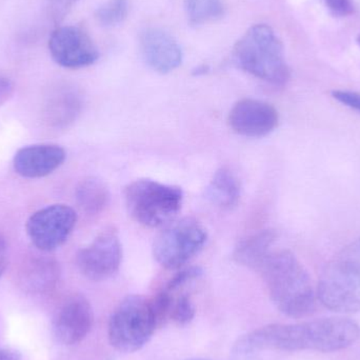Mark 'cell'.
Wrapping results in <instances>:
<instances>
[{
    "label": "cell",
    "mask_w": 360,
    "mask_h": 360,
    "mask_svg": "<svg viewBox=\"0 0 360 360\" xmlns=\"http://www.w3.org/2000/svg\"><path fill=\"white\" fill-rule=\"evenodd\" d=\"M359 336V326L342 317L298 323H273L239 338L234 354L237 359L249 360L262 351L338 352L352 346Z\"/></svg>",
    "instance_id": "1"
},
{
    "label": "cell",
    "mask_w": 360,
    "mask_h": 360,
    "mask_svg": "<svg viewBox=\"0 0 360 360\" xmlns=\"http://www.w3.org/2000/svg\"><path fill=\"white\" fill-rule=\"evenodd\" d=\"M257 272L264 279L271 300L283 314L302 319L315 312L316 293L312 281L292 252H271Z\"/></svg>",
    "instance_id": "2"
},
{
    "label": "cell",
    "mask_w": 360,
    "mask_h": 360,
    "mask_svg": "<svg viewBox=\"0 0 360 360\" xmlns=\"http://www.w3.org/2000/svg\"><path fill=\"white\" fill-rule=\"evenodd\" d=\"M232 58L239 69L269 84L283 86L289 80L283 44L269 25L252 27L235 44Z\"/></svg>",
    "instance_id": "3"
},
{
    "label": "cell",
    "mask_w": 360,
    "mask_h": 360,
    "mask_svg": "<svg viewBox=\"0 0 360 360\" xmlns=\"http://www.w3.org/2000/svg\"><path fill=\"white\" fill-rule=\"evenodd\" d=\"M317 297L334 312H359L360 238L328 262L319 278Z\"/></svg>",
    "instance_id": "4"
},
{
    "label": "cell",
    "mask_w": 360,
    "mask_h": 360,
    "mask_svg": "<svg viewBox=\"0 0 360 360\" xmlns=\"http://www.w3.org/2000/svg\"><path fill=\"white\" fill-rule=\"evenodd\" d=\"M124 200L135 221L155 229L175 219L181 210L184 193L179 186L152 179H137L124 188Z\"/></svg>",
    "instance_id": "5"
},
{
    "label": "cell",
    "mask_w": 360,
    "mask_h": 360,
    "mask_svg": "<svg viewBox=\"0 0 360 360\" xmlns=\"http://www.w3.org/2000/svg\"><path fill=\"white\" fill-rule=\"evenodd\" d=\"M160 328L151 300L130 295L122 300L110 317L108 338L115 350L133 353L141 350Z\"/></svg>",
    "instance_id": "6"
},
{
    "label": "cell",
    "mask_w": 360,
    "mask_h": 360,
    "mask_svg": "<svg viewBox=\"0 0 360 360\" xmlns=\"http://www.w3.org/2000/svg\"><path fill=\"white\" fill-rule=\"evenodd\" d=\"M205 226L193 217L173 220L156 237L153 255L168 270H176L190 262L207 243Z\"/></svg>",
    "instance_id": "7"
},
{
    "label": "cell",
    "mask_w": 360,
    "mask_h": 360,
    "mask_svg": "<svg viewBox=\"0 0 360 360\" xmlns=\"http://www.w3.org/2000/svg\"><path fill=\"white\" fill-rule=\"evenodd\" d=\"M77 214L69 205H52L38 210L27 221V235L33 245L44 252L56 250L71 235Z\"/></svg>",
    "instance_id": "8"
},
{
    "label": "cell",
    "mask_w": 360,
    "mask_h": 360,
    "mask_svg": "<svg viewBox=\"0 0 360 360\" xmlns=\"http://www.w3.org/2000/svg\"><path fill=\"white\" fill-rule=\"evenodd\" d=\"M122 245L114 228L103 230L90 245L79 250L76 264L82 274L93 281H103L120 271Z\"/></svg>",
    "instance_id": "9"
},
{
    "label": "cell",
    "mask_w": 360,
    "mask_h": 360,
    "mask_svg": "<svg viewBox=\"0 0 360 360\" xmlns=\"http://www.w3.org/2000/svg\"><path fill=\"white\" fill-rule=\"evenodd\" d=\"M53 60L67 69H82L94 65L98 50L90 36L82 27L68 25L57 27L49 40Z\"/></svg>",
    "instance_id": "10"
},
{
    "label": "cell",
    "mask_w": 360,
    "mask_h": 360,
    "mask_svg": "<svg viewBox=\"0 0 360 360\" xmlns=\"http://www.w3.org/2000/svg\"><path fill=\"white\" fill-rule=\"evenodd\" d=\"M230 128L238 135L260 139L271 134L279 124V114L271 103L258 99L237 101L229 114Z\"/></svg>",
    "instance_id": "11"
},
{
    "label": "cell",
    "mask_w": 360,
    "mask_h": 360,
    "mask_svg": "<svg viewBox=\"0 0 360 360\" xmlns=\"http://www.w3.org/2000/svg\"><path fill=\"white\" fill-rule=\"evenodd\" d=\"M93 309L84 296L68 298L54 319V334L61 344L73 346L84 340L92 329Z\"/></svg>",
    "instance_id": "12"
},
{
    "label": "cell",
    "mask_w": 360,
    "mask_h": 360,
    "mask_svg": "<svg viewBox=\"0 0 360 360\" xmlns=\"http://www.w3.org/2000/svg\"><path fill=\"white\" fill-rule=\"evenodd\" d=\"M141 51L153 71L168 74L181 65V48L174 37L162 29L146 30L141 35Z\"/></svg>",
    "instance_id": "13"
},
{
    "label": "cell",
    "mask_w": 360,
    "mask_h": 360,
    "mask_svg": "<svg viewBox=\"0 0 360 360\" xmlns=\"http://www.w3.org/2000/svg\"><path fill=\"white\" fill-rule=\"evenodd\" d=\"M65 149L52 143L27 146L21 148L13 160L15 172L25 179H35L48 176L65 160Z\"/></svg>",
    "instance_id": "14"
},
{
    "label": "cell",
    "mask_w": 360,
    "mask_h": 360,
    "mask_svg": "<svg viewBox=\"0 0 360 360\" xmlns=\"http://www.w3.org/2000/svg\"><path fill=\"white\" fill-rule=\"evenodd\" d=\"M59 277L60 266L56 259L46 255H33L21 264L18 281L25 292L44 294L56 287Z\"/></svg>",
    "instance_id": "15"
},
{
    "label": "cell",
    "mask_w": 360,
    "mask_h": 360,
    "mask_svg": "<svg viewBox=\"0 0 360 360\" xmlns=\"http://www.w3.org/2000/svg\"><path fill=\"white\" fill-rule=\"evenodd\" d=\"M82 109V98L73 89H63L49 98L44 120L54 128H67L73 124Z\"/></svg>",
    "instance_id": "16"
},
{
    "label": "cell",
    "mask_w": 360,
    "mask_h": 360,
    "mask_svg": "<svg viewBox=\"0 0 360 360\" xmlns=\"http://www.w3.org/2000/svg\"><path fill=\"white\" fill-rule=\"evenodd\" d=\"M276 237L273 230L260 231L257 234L251 235L235 248L233 258L240 266L257 271L272 252L271 249Z\"/></svg>",
    "instance_id": "17"
},
{
    "label": "cell",
    "mask_w": 360,
    "mask_h": 360,
    "mask_svg": "<svg viewBox=\"0 0 360 360\" xmlns=\"http://www.w3.org/2000/svg\"><path fill=\"white\" fill-rule=\"evenodd\" d=\"M205 194L216 207L222 210L234 209L240 200V181L229 167H221L214 174Z\"/></svg>",
    "instance_id": "18"
},
{
    "label": "cell",
    "mask_w": 360,
    "mask_h": 360,
    "mask_svg": "<svg viewBox=\"0 0 360 360\" xmlns=\"http://www.w3.org/2000/svg\"><path fill=\"white\" fill-rule=\"evenodd\" d=\"M76 202L89 215L101 213L109 205L110 192L103 180L96 177L82 179L76 186Z\"/></svg>",
    "instance_id": "19"
},
{
    "label": "cell",
    "mask_w": 360,
    "mask_h": 360,
    "mask_svg": "<svg viewBox=\"0 0 360 360\" xmlns=\"http://www.w3.org/2000/svg\"><path fill=\"white\" fill-rule=\"evenodd\" d=\"M186 15L192 25H201L221 18L224 6L221 0H186Z\"/></svg>",
    "instance_id": "20"
},
{
    "label": "cell",
    "mask_w": 360,
    "mask_h": 360,
    "mask_svg": "<svg viewBox=\"0 0 360 360\" xmlns=\"http://www.w3.org/2000/svg\"><path fill=\"white\" fill-rule=\"evenodd\" d=\"M128 13V0H109L96 11L95 17L103 27H114L122 23Z\"/></svg>",
    "instance_id": "21"
},
{
    "label": "cell",
    "mask_w": 360,
    "mask_h": 360,
    "mask_svg": "<svg viewBox=\"0 0 360 360\" xmlns=\"http://www.w3.org/2000/svg\"><path fill=\"white\" fill-rule=\"evenodd\" d=\"M171 293V292H170ZM173 294L172 304H171L169 321H173L177 326H186L194 319L195 308L188 294H179L175 296Z\"/></svg>",
    "instance_id": "22"
},
{
    "label": "cell",
    "mask_w": 360,
    "mask_h": 360,
    "mask_svg": "<svg viewBox=\"0 0 360 360\" xmlns=\"http://www.w3.org/2000/svg\"><path fill=\"white\" fill-rule=\"evenodd\" d=\"M78 1L79 0H46L48 16L55 25H58Z\"/></svg>",
    "instance_id": "23"
},
{
    "label": "cell",
    "mask_w": 360,
    "mask_h": 360,
    "mask_svg": "<svg viewBox=\"0 0 360 360\" xmlns=\"http://www.w3.org/2000/svg\"><path fill=\"white\" fill-rule=\"evenodd\" d=\"M201 270L196 266H192V268L184 269V270L179 271V273L174 275L170 281L167 283L165 290H167L171 293H175L179 291L180 288L184 287L186 283H190L191 281H194L197 277L200 276Z\"/></svg>",
    "instance_id": "24"
},
{
    "label": "cell",
    "mask_w": 360,
    "mask_h": 360,
    "mask_svg": "<svg viewBox=\"0 0 360 360\" xmlns=\"http://www.w3.org/2000/svg\"><path fill=\"white\" fill-rule=\"evenodd\" d=\"M332 97L338 103H342L360 114V93L347 90H335L332 92Z\"/></svg>",
    "instance_id": "25"
},
{
    "label": "cell",
    "mask_w": 360,
    "mask_h": 360,
    "mask_svg": "<svg viewBox=\"0 0 360 360\" xmlns=\"http://www.w3.org/2000/svg\"><path fill=\"white\" fill-rule=\"evenodd\" d=\"M333 14L346 16L353 11L352 0H323Z\"/></svg>",
    "instance_id": "26"
},
{
    "label": "cell",
    "mask_w": 360,
    "mask_h": 360,
    "mask_svg": "<svg viewBox=\"0 0 360 360\" xmlns=\"http://www.w3.org/2000/svg\"><path fill=\"white\" fill-rule=\"evenodd\" d=\"M14 94V84L8 77L0 76V105L6 103Z\"/></svg>",
    "instance_id": "27"
},
{
    "label": "cell",
    "mask_w": 360,
    "mask_h": 360,
    "mask_svg": "<svg viewBox=\"0 0 360 360\" xmlns=\"http://www.w3.org/2000/svg\"><path fill=\"white\" fill-rule=\"evenodd\" d=\"M6 262H8V247H6V239L0 234V278L6 270Z\"/></svg>",
    "instance_id": "28"
},
{
    "label": "cell",
    "mask_w": 360,
    "mask_h": 360,
    "mask_svg": "<svg viewBox=\"0 0 360 360\" xmlns=\"http://www.w3.org/2000/svg\"><path fill=\"white\" fill-rule=\"evenodd\" d=\"M21 355L18 351L13 349H0V360H20Z\"/></svg>",
    "instance_id": "29"
},
{
    "label": "cell",
    "mask_w": 360,
    "mask_h": 360,
    "mask_svg": "<svg viewBox=\"0 0 360 360\" xmlns=\"http://www.w3.org/2000/svg\"><path fill=\"white\" fill-rule=\"evenodd\" d=\"M200 72H201V70L199 69V71L197 72V74H200ZM202 72H203V73H205V69L202 70Z\"/></svg>",
    "instance_id": "30"
},
{
    "label": "cell",
    "mask_w": 360,
    "mask_h": 360,
    "mask_svg": "<svg viewBox=\"0 0 360 360\" xmlns=\"http://www.w3.org/2000/svg\"><path fill=\"white\" fill-rule=\"evenodd\" d=\"M359 44H360V35H359Z\"/></svg>",
    "instance_id": "31"
},
{
    "label": "cell",
    "mask_w": 360,
    "mask_h": 360,
    "mask_svg": "<svg viewBox=\"0 0 360 360\" xmlns=\"http://www.w3.org/2000/svg\"><path fill=\"white\" fill-rule=\"evenodd\" d=\"M190 360H205V359H190Z\"/></svg>",
    "instance_id": "32"
}]
</instances>
